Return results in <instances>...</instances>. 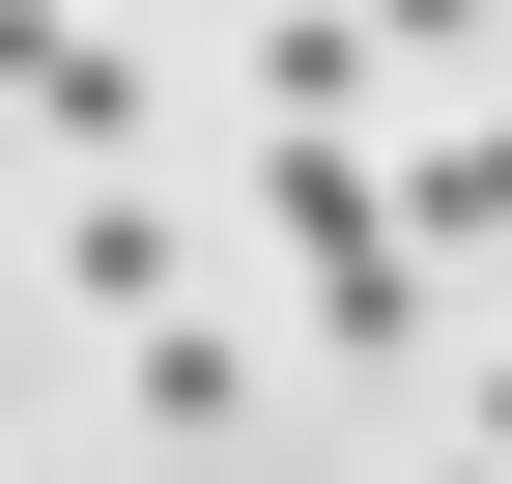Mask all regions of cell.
Wrapping results in <instances>:
<instances>
[{
  "mask_svg": "<svg viewBox=\"0 0 512 484\" xmlns=\"http://www.w3.org/2000/svg\"><path fill=\"white\" fill-rule=\"evenodd\" d=\"M114 371H143V428H228V399H256V342L171 285V314H114Z\"/></svg>",
  "mask_w": 512,
  "mask_h": 484,
  "instance_id": "obj_5",
  "label": "cell"
},
{
  "mask_svg": "<svg viewBox=\"0 0 512 484\" xmlns=\"http://www.w3.org/2000/svg\"><path fill=\"white\" fill-rule=\"evenodd\" d=\"M370 86H399V57H370L342 0H285V29H256V114H285V143H370Z\"/></svg>",
  "mask_w": 512,
  "mask_h": 484,
  "instance_id": "obj_4",
  "label": "cell"
},
{
  "mask_svg": "<svg viewBox=\"0 0 512 484\" xmlns=\"http://www.w3.org/2000/svg\"><path fill=\"white\" fill-rule=\"evenodd\" d=\"M57 285H86V314H171V285H200V228H171L143 171H86V200H57Z\"/></svg>",
  "mask_w": 512,
  "mask_h": 484,
  "instance_id": "obj_3",
  "label": "cell"
},
{
  "mask_svg": "<svg viewBox=\"0 0 512 484\" xmlns=\"http://www.w3.org/2000/svg\"><path fill=\"white\" fill-rule=\"evenodd\" d=\"M456 484H484V456H456Z\"/></svg>",
  "mask_w": 512,
  "mask_h": 484,
  "instance_id": "obj_9",
  "label": "cell"
},
{
  "mask_svg": "<svg viewBox=\"0 0 512 484\" xmlns=\"http://www.w3.org/2000/svg\"><path fill=\"white\" fill-rule=\"evenodd\" d=\"M370 200H399V257H512V114L427 143V171H370Z\"/></svg>",
  "mask_w": 512,
  "mask_h": 484,
  "instance_id": "obj_6",
  "label": "cell"
},
{
  "mask_svg": "<svg viewBox=\"0 0 512 484\" xmlns=\"http://www.w3.org/2000/svg\"><path fill=\"white\" fill-rule=\"evenodd\" d=\"M342 29H370V57H484L512 0H342Z\"/></svg>",
  "mask_w": 512,
  "mask_h": 484,
  "instance_id": "obj_7",
  "label": "cell"
},
{
  "mask_svg": "<svg viewBox=\"0 0 512 484\" xmlns=\"http://www.w3.org/2000/svg\"><path fill=\"white\" fill-rule=\"evenodd\" d=\"M285 285H313V342H427V257L370 200V143H285Z\"/></svg>",
  "mask_w": 512,
  "mask_h": 484,
  "instance_id": "obj_1",
  "label": "cell"
},
{
  "mask_svg": "<svg viewBox=\"0 0 512 484\" xmlns=\"http://www.w3.org/2000/svg\"><path fill=\"white\" fill-rule=\"evenodd\" d=\"M0 114H57L86 171H143V29H86V0H0Z\"/></svg>",
  "mask_w": 512,
  "mask_h": 484,
  "instance_id": "obj_2",
  "label": "cell"
},
{
  "mask_svg": "<svg viewBox=\"0 0 512 484\" xmlns=\"http://www.w3.org/2000/svg\"><path fill=\"white\" fill-rule=\"evenodd\" d=\"M456 456H484V484H512V342H484V399H456Z\"/></svg>",
  "mask_w": 512,
  "mask_h": 484,
  "instance_id": "obj_8",
  "label": "cell"
}]
</instances>
